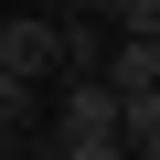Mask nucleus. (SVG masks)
<instances>
[{"label": "nucleus", "mask_w": 160, "mask_h": 160, "mask_svg": "<svg viewBox=\"0 0 160 160\" xmlns=\"http://www.w3.org/2000/svg\"><path fill=\"white\" fill-rule=\"evenodd\" d=\"M96 64H107V32L96 22H64V75H96Z\"/></svg>", "instance_id": "nucleus-4"}, {"label": "nucleus", "mask_w": 160, "mask_h": 160, "mask_svg": "<svg viewBox=\"0 0 160 160\" xmlns=\"http://www.w3.org/2000/svg\"><path fill=\"white\" fill-rule=\"evenodd\" d=\"M107 22H118V43H160V0H107Z\"/></svg>", "instance_id": "nucleus-5"}, {"label": "nucleus", "mask_w": 160, "mask_h": 160, "mask_svg": "<svg viewBox=\"0 0 160 160\" xmlns=\"http://www.w3.org/2000/svg\"><path fill=\"white\" fill-rule=\"evenodd\" d=\"M53 11H64V22H96V11H107V0H53Z\"/></svg>", "instance_id": "nucleus-9"}, {"label": "nucleus", "mask_w": 160, "mask_h": 160, "mask_svg": "<svg viewBox=\"0 0 160 160\" xmlns=\"http://www.w3.org/2000/svg\"><path fill=\"white\" fill-rule=\"evenodd\" d=\"M149 96H160V86H149Z\"/></svg>", "instance_id": "nucleus-11"}, {"label": "nucleus", "mask_w": 160, "mask_h": 160, "mask_svg": "<svg viewBox=\"0 0 160 160\" xmlns=\"http://www.w3.org/2000/svg\"><path fill=\"white\" fill-rule=\"evenodd\" d=\"M11 149H22V139H0V160H11Z\"/></svg>", "instance_id": "nucleus-10"}, {"label": "nucleus", "mask_w": 160, "mask_h": 160, "mask_svg": "<svg viewBox=\"0 0 160 160\" xmlns=\"http://www.w3.org/2000/svg\"><path fill=\"white\" fill-rule=\"evenodd\" d=\"M64 160H128L118 139H64Z\"/></svg>", "instance_id": "nucleus-7"}, {"label": "nucleus", "mask_w": 160, "mask_h": 160, "mask_svg": "<svg viewBox=\"0 0 160 160\" xmlns=\"http://www.w3.org/2000/svg\"><path fill=\"white\" fill-rule=\"evenodd\" d=\"M53 139H118V86L107 75H53Z\"/></svg>", "instance_id": "nucleus-2"}, {"label": "nucleus", "mask_w": 160, "mask_h": 160, "mask_svg": "<svg viewBox=\"0 0 160 160\" xmlns=\"http://www.w3.org/2000/svg\"><path fill=\"white\" fill-rule=\"evenodd\" d=\"M96 75H107L118 96H149V86H160V43H118V53H107Z\"/></svg>", "instance_id": "nucleus-3"}, {"label": "nucleus", "mask_w": 160, "mask_h": 160, "mask_svg": "<svg viewBox=\"0 0 160 160\" xmlns=\"http://www.w3.org/2000/svg\"><path fill=\"white\" fill-rule=\"evenodd\" d=\"M0 75H22V86H53V75H64V22H43V11L0 22Z\"/></svg>", "instance_id": "nucleus-1"}, {"label": "nucleus", "mask_w": 160, "mask_h": 160, "mask_svg": "<svg viewBox=\"0 0 160 160\" xmlns=\"http://www.w3.org/2000/svg\"><path fill=\"white\" fill-rule=\"evenodd\" d=\"M11 160H64V139H22V149H11Z\"/></svg>", "instance_id": "nucleus-8"}, {"label": "nucleus", "mask_w": 160, "mask_h": 160, "mask_svg": "<svg viewBox=\"0 0 160 160\" xmlns=\"http://www.w3.org/2000/svg\"><path fill=\"white\" fill-rule=\"evenodd\" d=\"M32 128V86H22V75H0V139H22Z\"/></svg>", "instance_id": "nucleus-6"}]
</instances>
